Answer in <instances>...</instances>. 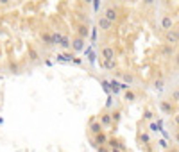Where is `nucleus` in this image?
<instances>
[{"label": "nucleus", "instance_id": "f257e3e1", "mask_svg": "<svg viewBox=\"0 0 179 152\" xmlns=\"http://www.w3.org/2000/svg\"><path fill=\"white\" fill-rule=\"evenodd\" d=\"M97 25H99V29H102V30H111V27H113V22H111V20H108V18L102 14V16H99V22H97Z\"/></svg>", "mask_w": 179, "mask_h": 152}, {"label": "nucleus", "instance_id": "f03ea898", "mask_svg": "<svg viewBox=\"0 0 179 152\" xmlns=\"http://www.w3.org/2000/svg\"><path fill=\"white\" fill-rule=\"evenodd\" d=\"M165 39H167V43H170V45H176V43H179V32H176V30H167V34H165Z\"/></svg>", "mask_w": 179, "mask_h": 152}, {"label": "nucleus", "instance_id": "7ed1b4c3", "mask_svg": "<svg viewBox=\"0 0 179 152\" xmlns=\"http://www.w3.org/2000/svg\"><path fill=\"white\" fill-rule=\"evenodd\" d=\"M72 48H74L75 52H81V50H84V38L77 36V38L72 41Z\"/></svg>", "mask_w": 179, "mask_h": 152}, {"label": "nucleus", "instance_id": "20e7f679", "mask_svg": "<svg viewBox=\"0 0 179 152\" xmlns=\"http://www.w3.org/2000/svg\"><path fill=\"white\" fill-rule=\"evenodd\" d=\"M104 16L108 18V20H111L113 23L117 22V18H118V14H117V9L115 7H108L106 11H104Z\"/></svg>", "mask_w": 179, "mask_h": 152}, {"label": "nucleus", "instance_id": "39448f33", "mask_svg": "<svg viewBox=\"0 0 179 152\" xmlns=\"http://www.w3.org/2000/svg\"><path fill=\"white\" fill-rule=\"evenodd\" d=\"M95 145H97V147L108 145V136H106L104 133H99V134H95Z\"/></svg>", "mask_w": 179, "mask_h": 152}, {"label": "nucleus", "instance_id": "423d86ee", "mask_svg": "<svg viewBox=\"0 0 179 152\" xmlns=\"http://www.w3.org/2000/svg\"><path fill=\"white\" fill-rule=\"evenodd\" d=\"M172 23H174V22H172V18H170L169 14H165V16L161 18V29L170 30V29H172Z\"/></svg>", "mask_w": 179, "mask_h": 152}, {"label": "nucleus", "instance_id": "0eeeda50", "mask_svg": "<svg viewBox=\"0 0 179 152\" xmlns=\"http://www.w3.org/2000/svg\"><path fill=\"white\" fill-rule=\"evenodd\" d=\"M102 57L104 59H115V50L111 47H104L102 48Z\"/></svg>", "mask_w": 179, "mask_h": 152}, {"label": "nucleus", "instance_id": "6e6552de", "mask_svg": "<svg viewBox=\"0 0 179 152\" xmlns=\"http://www.w3.org/2000/svg\"><path fill=\"white\" fill-rule=\"evenodd\" d=\"M90 131H91L93 134H99V133H102V124H100V122H91V125H90Z\"/></svg>", "mask_w": 179, "mask_h": 152}, {"label": "nucleus", "instance_id": "1a4fd4ad", "mask_svg": "<svg viewBox=\"0 0 179 152\" xmlns=\"http://www.w3.org/2000/svg\"><path fill=\"white\" fill-rule=\"evenodd\" d=\"M77 32H79V36H81V38H84V39H86V38H88V34H90V27H88V25H81Z\"/></svg>", "mask_w": 179, "mask_h": 152}, {"label": "nucleus", "instance_id": "9d476101", "mask_svg": "<svg viewBox=\"0 0 179 152\" xmlns=\"http://www.w3.org/2000/svg\"><path fill=\"white\" fill-rule=\"evenodd\" d=\"M41 39H43V41H45V45H48V47L56 45V43H54V38H52V34H47V32H45V34H41Z\"/></svg>", "mask_w": 179, "mask_h": 152}, {"label": "nucleus", "instance_id": "9b49d317", "mask_svg": "<svg viewBox=\"0 0 179 152\" xmlns=\"http://www.w3.org/2000/svg\"><path fill=\"white\" fill-rule=\"evenodd\" d=\"M111 122H113V115H102L100 116V124L102 125H111Z\"/></svg>", "mask_w": 179, "mask_h": 152}, {"label": "nucleus", "instance_id": "f8f14e48", "mask_svg": "<svg viewBox=\"0 0 179 152\" xmlns=\"http://www.w3.org/2000/svg\"><path fill=\"white\" fill-rule=\"evenodd\" d=\"M160 108H161V111H165L167 115H170V113H172V106H170L169 102H161V104H160Z\"/></svg>", "mask_w": 179, "mask_h": 152}, {"label": "nucleus", "instance_id": "ddd939ff", "mask_svg": "<svg viewBox=\"0 0 179 152\" xmlns=\"http://www.w3.org/2000/svg\"><path fill=\"white\" fill-rule=\"evenodd\" d=\"M59 47H61V48H70V47H72V43H70V39H68V38H65V36H63V39H61Z\"/></svg>", "mask_w": 179, "mask_h": 152}, {"label": "nucleus", "instance_id": "4468645a", "mask_svg": "<svg viewBox=\"0 0 179 152\" xmlns=\"http://www.w3.org/2000/svg\"><path fill=\"white\" fill-rule=\"evenodd\" d=\"M122 79H124V82H126V84H133V82H134V77H133L131 73H124V75H122Z\"/></svg>", "mask_w": 179, "mask_h": 152}, {"label": "nucleus", "instance_id": "2eb2a0df", "mask_svg": "<svg viewBox=\"0 0 179 152\" xmlns=\"http://www.w3.org/2000/svg\"><path fill=\"white\" fill-rule=\"evenodd\" d=\"M52 38H54V43H56V45H59L61 39H63V36H61L59 32H52Z\"/></svg>", "mask_w": 179, "mask_h": 152}, {"label": "nucleus", "instance_id": "dca6fc26", "mask_svg": "<svg viewBox=\"0 0 179 152\" xmlns=\"http://www.w3.org/2000/svg\"><path fill=\"white\" fill-rule=\"evenodd\" d=\"M104 66L106 68H115V59H104Z\"/></svg>", "mask_w": 179, "mask_h": 152}, {"label": "nucleus", "instance_id": "f3484780", "mask_svg": "<svg viewBox=\"0 0 179 152\" xmlns=\"http://www.w3.org/2000/svg\"><path fill=\"white\" fill-rule=\"evenodd\" d=\"M109 86H111V90H113L115 93H118V91H120V84H118V82H115V81H111V82H109Z\"/></svg>", "mask_w": 179, "mask_h": 152}, {"label": "nucleus", "instance_id": "a211bd4d", "mask_svg": "<svg viewBox=\"0 0 179 152\" xmlns=\"http://www.w3.org/2000/svg\"><path fill=\"white\" fill-rule=\"evenodd\" d=\"M161 54H163V56H170V54H172V47H169V45L163 47V48H161Z\"/></svg>", "mask_w": 179, "mask_h": 152}, {"label": "nucleus", "instance_id": "6ab92c4d", "mask_svg": "<svg viewBox=\"0 0 179 152\" xmlns=\"http://www.w3.org/2000/svg\"><path fill=\"white\" fill-rule=\"evenodd\" d=\"M126 100H127V102H133V100H134V93L127 90V91H126Z\"/></svg>", "mask_w": 179, "mask_h": 152}, {"label": "nucleus", "instance_id": "aec40b11", "mask_svg": "<svg viewBox=\"0 0 179 152\" xmlns=\"http://www.w3.org/2000/svg\"><path fill=\"white\" fill-rule=\"evenodd\" d=\"M29 54H30V59H32V61H36V59H38V54H36V50H32V48H30V50H29Z\"/></svg>", "mask_w": 179, "mask_h": 152}, {"label": "nucleus", "instance_id": "412c9836", "mask_svg": "<svg viewBox=\"0 0 179 152\" xmlns=\"http://www.w3.org/2000/svg\"><path fill=\"white\" fill-rule=\"evenodd\" d=\"M154 88H156V90H163V81H156V82H154Z\"/></svg>", "mask_w": 179, "mask_h": 152}, {"label": "nucleus", "instance_id": "4be33fe9", "mask_svg": "<svg viewBox=\"0 0 179 152\" xmlns=\"http://www.w3.org/2000/svg\"><path fill=\"white\" fill-rule=\"evenodd\" d=\"M140 142H142V143H149V134H142V136H140Z\"/></svg>", "mask_w": 179, "mask_h": 152}, {"label": "nucleus", "instance_id": "5701e85b", "mask_svg": "<svg viewBox=\"0 0 179 152\" xmlns=\"http://www.w3.org/2000/svg\"><path fill=\"white\" fill-rule=\"evenodd\" d=\"M149 129H151V131H160V124H151Z\"/></svg>", "mask_w": 179, "mask_h": 152}, {"label": "nucleus", "instance_id": "b1692460", "mask_svg": "<svg viewBox=\"0 0 179 152\" xmlns=\"http://www.w3.org/2000/svg\"><path fill=\"white\" fill-rule=\"evenodd\" d=\"M9 70H11L13 73H18V66H16V65H11V66H9Z\"/></svg>", "mask_w": 179, "mask_h": 152}, {"label": "nucleus", "instance_id": "393cba45", "mask_svg": "<svg viewBox=\"0 0 179 152\" xmlns=\"http://www.w3.org/2000/svg\"><path fill=\"white\" fill-rule=\"evenodd\" d=\"M143 118L151 120V118H152V113H151V111H145V113H143Z\"/></svg>", "mask_w": 179, "mask_h": 152}, {"label": "nucleus", "instance_id": "a878e982", "mask_svg": "<svg viewBox=\"0 0 179 152\" xmlns=\"http://www.w3.org/2000/svg\"><path fill=\"white\" fill-rule=\"evenodd\" d=\"M172 99H174V100H178V102H179V90H178V91H174V93H172Z\"/></svg>", "mask_w": 179, "mask_h": 152}, {"label": "nucleus", "instance_id": "bb28decb", "mask_svg": "<svg viewBox=\"0 0 179 152\" xmlns=\"http://www.w3.org/2000/svg\"><path fill=\"white\" fill-rule=\"evenodd\" d=\"M120 90H124V91H127V90H129V86H127L126 82H122V84H120Z\"/></svg>", "mask_w": 179, "mask_h": 152}, {"label": "nucleus", "instance_id": "cd10ccee", "mask_svg": "<svg viewBox=\"0 0 179 152\" xmlns=\"http://www.w3.org/2000/svg\"><path fill=\"white\" fill-rule=\"evenodd\" d=\"M99 152H109V151H108V149H104V145H102V147H99Z\"/></svg>", "mask_w": 179, "mask_h": 152}, {"label": "nucleus", "instance_id": "c85d7f7f", "mask_svg": "<svg viewBox=\"0 0 179 152\" xmlns=\"http://www.w3.org/2000/svg\"><path fill=\"white\" fill-rule=\"evenodd\" d=\"M143 2H145V4H147V5H151V4H152V2H154V0H143Z\"/></svg>", "mask_w": 179, "mask_h": 152}, {"label": "nucleus", "instance_id": "c756f323", "mask_svg": "<svg viewBox=\"0 0 179 152\" xmlns=\"http://www.w3.org/2000/svg\"><path fill=\"white\" fill-rule=\"evenodd\" d=\"M111 152H122V149H111Z\"/></svg>", "mask_w": 179, "mask_h": 152}, {"label": "nucleus", "instance_id": "7c9ffc66", "mask_svg": "<svg viewBox=\"0 0 179 152\" xmlns=\"http://www.w3.org/2000/svg\"><path fill=\"white\" fill-rule=\"evenodd\" d=\"M0 4H4V5H5V4H9V0H0Z\"/></svg>", "mask_w": 179, "mask_h": 152}, {"label": "nucleus", "instance_id": "2f4dec72", "mask_svg": "<svg viewBox=\"0 0 179 152\" xmlns=\"http://www.w3.org/2000/svg\"><path fill=\"white\" fill-rule=\"evenodd\" d=\"M176 65H178V66H179V54H178V56H176Z\"/></svg>", "mask_w": 179, "mask_h": 152}, {"label": "nucleus", "instance_id": "473e14b6", "mask_svg": "<svg viewBox=\"0 0 179 152\" xmlns=\"http://www.w3.org/2000/svg\"><path fill=\"white\" fill-rule=\"evenodd\" d=\"M176 124L179 125V115H176Z\"/></svg>", "mask_w": 179, "mask_h": 152}, {"label": "nucleus", "instance_id": "72a5a7b5", "mask_svg": "<svg viewBox=\"0 0 179 152\" xmlns=\"http://www.w3.org/2000/svg\"><path fill=\"white\" fill-rule=\"evenodd\" d=\"M176 140H178V142H179V133H178V134H176Z\"/></svg>", "mask_w": 179, "mask_h": 152}, {"label": "nucleus", "instance_id": "f704fd0d", "mask_svg": "<svg viewBox=\"0 0 179 152\" xmlns=\"http://www.w3.org/2000/svg\"><path fill=\"white\" fill-rule=\"evenodd\" d=\"M2 122H4V120H2V118H0V125H2Z\"/></svg>", "mask_w": 179, "mask_h": 152}, {"label": "nucleus", "instance_id": "c9c22d12", "mask_svg": "<svg viewBox=\"0 0 179 152\" xmlns=\"http://www.w3.org/2000/svg\"><path fill=\"white\" fill-rule=\"evenodd\" d=\"M86 2H88V4H90V2H93V0H86Z\"/></svg>", "mask_w": 179, "mask_h": 152}, {"label": "nucleus", "instance_id": "e433bc0d", "mask_svg": "<svg viewBox=\"0 0 179 152\" xmlns=\"http://www.w3.org/2000/svg\"><path fill=\"white\" fill-rule=\"evenodd\" d=\"M169 152H176V151H169Z\"/></svg>", "mask_w": 179, "mask_h": 152}, {"label": "nucleus", "instance_id": "4c0bfd02", "mask_svg": "<svg viewBox=\"0 0 179 152\" xmlns=\"http://www.w3.org/2000/svg\"><path fill=\"white\" fill-rule=\"evenodd\" d=\"M178 32H179V30H178Z\"/></svg>", "mask_w": 179, "mask_h": 152}]
</instances>
